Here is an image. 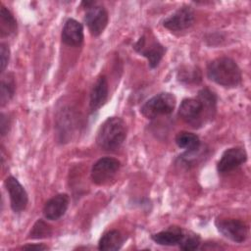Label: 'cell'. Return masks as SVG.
<instances>
[{"instance_id":"obj_17","label":"cell","mask_w":251,"mask_h":251,"mask_svg":"<svg viewBox=\"0 0 251 251\" xmlns=\"http://www.w3.org/2000/svg\"><path fill=\"white\" fill-rule=\"evenodd\" d=\"M175 140L179 148H183L189 153H194L200 148V139L193 132L180 131L176 134Z\"/></svg>"},{"instance_id":"obj_1","label":"cell","mask_w":251,"mask_h":251,"mask_svg":"<svg viewBox=\"0 0 251 251\" xmlns=\"http://www.w3.org/2000/svg\"><path fill=\"white\" fill-rule=\"evenodd\" d=\"M217 97L208 88H203L198 92L196 98L182 100L179 108V117L192 126H201L206 119L214 117L216 112Z\"/></svg>"},{"instance_id":"obj_6","label":"cell","mask_w":251,"mask_h":251,"mask_svg":"<svg viewBox=\"0 0 251 251\" xmlns=\"http://www.w3.org/2000/svg\"><path fill=\"white\" fill-rule=\"evenodd\" d=\"M134 49L147 58L150 68H156L165 54V47L158 42L155 38H148V36H141L138 41L134 44Z\"/></svg>"},{"instance_id":"obj_8","label":"cell","mask_w":251,"mask_h":251,"mask_svg":"<svg viewBox=\"0 0 251 251\" xmlns=\"http://www.w3.org/2000/svg\"><path fill=\"white\" fill-rule=\"evenodd\" d=\"M194 11L189 6H182L163 21V25L173 31L183 30L194 23Z\"/></svg>"},{"instance_id":"obj_18","label":"cell","mask_w":251,"mask_h":251,"mask_svg":"<svg viewBox=\"0 0 251 251\" xmlns=\"http://www.w3.org/2000/svg\"><path fill=\"white\" fill-rule=\"evenodd\" d=\"M17 29V22L11 12L4 6L1 7L0 12V33L1 36H8L13 34Z\"/></svg>"},{"instance_id":"obj_19","label":"cell","mask_w":251,"mask_h":251,"mask_svg":"<svg viewBox=\"0 0 251 251\" xmlns=\"http://www.w3.org/2000/svg\"><path fill=\"white\" fill-rule=\"evenodd\" d=\"M15 88H16V84L12 75H7V76L2 78L1 93H0L1 106H4L6 103H8L12 99L15 93Z\"/></svg>"},{"instance_id":"obj_25","label":"cell","mask_w":251,"mask_h":251,"mask_svg":"<svg viewBox=\"0 0 251 251\" xmlns=\"http://www.w3.org/2000/svg\"><path fill=\"white\" fill-rule=\"evenodd\" d=\"M48 247L43 245V244H27L23 246V249L25 250H37V251H41V250H45Z\"/></svg>"},{"instance_id":"obj_3","label":"cell","mask_w":251,"mask_h":251,"mask_svg":"<svg viewBox=\"0 0 251 251\" xmlns=\"http://www.w3.org/2000/svg\"><path fill=\"white\" fill-rule=\"evenodd\" d=\"M126 137V123L119 117H110L99 127L96 142L106 151H115L123 145Z\"/></svg>"},{"instance_id":"obj_7","label":"cell","mask_w":251,"mask_h":251,"mask_svg":"<svg viewBox=\"0 0 251 251\" xmlns=\"http://www.w3.org/2000/svg\"><path fill=\"white\" fill-rule=\"evenodd\" d=\"M216 226L225 237L233 242H244L248 236V227L240 220L218 219L216 221Z\"/></svg>"},{"instance_id":"obj_16","label":"cell","mask_w":251,"mask_h":251,"mask_svg":"<svg viewBox=\"0 0 251 251\" xmlns=\"http://www.w3.org/2000/svg\"><path fill=\"white\" fill-rule=\"evenodd\" d=\"M125 236L121 231L117 229H112L102 235L99 240L98 248L100 250H119L124 244Z\"/></svg>"},{"instance_id":"obj_10","label":"cell","mask_w":251,"mask_h":251,"mask_svg":"<svg viewBox=\"0 0 251 251\" xmlns=\"http://www.w3.org/2000/svg\"><path fill=\"white\" fill-rule=\"evenodd\" d=\"M246 160L247 154L244 148L232 147L223 153L218 162L217 170L220 174H226L240 167L246 162Z\"/></svg>"},{"instance_id":"obj_5","label":"cell","mask_w":251,"mask_h":251,"mask_svg":"<svg viewBox=\"0 0 251 251\" xmlns=\"http://www.w3.org/2000/svg\"><path fill=\"white\" fill-rule=\"evenodd\" d=\"M121 163L115 158L105 157L99 159L92 167L91 179L97 185L109 183L120 170Z\"/></svg>"},{"instance_id":"obj_14","label":"cell","mask_w":251,"mask_h":251,"mask_svg":"<svg viewBox=\"0 0 251 251\" xmlns=\"http://www.w3.org/2000/svg\"><path fill=\"white\" fill-rule=\"evenodd\" d=\"M108 91L107 78L104 75L98 77L90 92L89 106L91 111H96L105 104L108 98Z\"/></svg>"},{"instance_id":"obj_22","label":"cell","mask_w":251,"mask_h":251,"mask_svg":"<svg viewBox=\"0 0 251 251\" xmlns=\"http://www.w3.org/2000/svg\"><path fill=\"white\" fill-rule=\"evenodd\" d=\"M178 79L182 82L186 83H195L197 81L201 80V75L200 72L197 69H186V70H181L178 73Z\"/></svg>"},{"instance_id":"obj_11","label":"cell","mask_w":251,"mask_h":251,"mask_svg":"<svg viewBox=\"0 0 251 251\" xmlns=\"http://www.w3.org/2000/svg\"><path fill=\"white\" fill-rule=\"evenodd\" d=\"M109 16L107 10L103 6L94 5L86 9L84 22L93 36L100 35L107 26Z\"/></svg>"},{"instance_id":"obj_13","label":"cell","mask_w":251,"mask_h":251,"mask_svg":"<svg viewBox=\"0 0 251 251\" xmlns=\"http://www.w3.org/2000/svg\"><path fill=\"white\" fill-rule=\"evenodd\" d=\"M62 41L69 46H79L83 41V26L74 19L66 21L62 29Z\"/></svg>"},{"instance_id":"obj_2","label":"cell","mask_w":251,"mask_h":251,"mask_svg":"<svg viewBox=\"0 0 251 251\" xmlns=\"http://www.w3.org/2000/svg\"><path fill=\"white\" fill-rule=\"evenodd\" d=\"M208 77L225 87H235L240 84L242 75L237 64L228 57H220L209 63Z\"/></svg>"},{"instance_id":"obj_21","label":"cell","mask_w":251,"mask_h":251,"mask_svg":"<svg viewBox=\"0 0 251 251\" xmlns=\"http://www.w3.org/2000/svg\"><path fill=\"white\" fill-rule=\"evenodd\" d=\"M178 245H179V248L184 251L196 250L200 245V238L198 235L193 233H190V234L184 233L183 238Z\"/></svg>"},{"instance_id":"obj_15","label":"cell","mask_w":251,"mask_h":251,"mask_svg":"<svg viewBox=\"0 0 251 251\" xmlns=\"http://www.w3.org/2000/svg\"><path fill=\"white\" fill-rule=\"evenodd\" d=\"M184 232L180 227L170 226L168 229L152 234L151 238L154 242L160 245L174 246L178 245L182 240Z\"/></svg>"},{"instance_id":"obj_24","label":"cell","mask_w":251,"mask_h":251,"mask_svg":"<svg viewBox=\"0 0 251 251\" xmlns=\"http://www.w3.org/2000/svg\"><path fill=\"white\" fill-rule=\"evenodd\" d=\"M9 122L8 118L5 117L4 114H1V122H0V128H1V134L5 135L7 131L9 130Z\"/></svg>"},{"instance_id":"obj_23","label":"cell","mask_w":251,"mask_h":251,"mask_svg":"<svg viewBox=\"0 0 251 251\" xmlns=\"http://www.w3.org/2000/svg\"><path fill=\"white\" fill-rule=\"evenodd\" d=\"M10 59V49L9 46L5 43L0 45V61H1V72H4Z\"/></svg>"},{"instance_id":"obj_20","label":"cell","mask_w":251,"mask_h":251,"mask_svg":"<svg viewBox=\"0 0 251 251\" xmlns=\"http://www.w3.org/2000/svg\"><path fill=\"white\" fill-rule=\"evenodd\" d=\"M51 233H52V230H51L50 226L47 223H45L43 220H38L34 224L32 229L30 230L29 237L33 238V239L45 238V237L50 236Z\"/></svg>"},{"instance_id":"obj_4","label":"cell","mask_w":251,"mask_h":251,"mask_svg":"<svg viewBox=\"0 0 251 251\" xmlns=\"http://www.w3.org/2000/svg\"><path fill=\"white\" fill-rule=\"evenodd\" d=\"M176 97L169 92H161L147 100L140 109L141 114L147 119L171 114L176 107Z\"/></svg>"},{"instance_id":"obj_12","label":"cell","mask_w":251,"mask_h":251,"mask_svg":"<svg viewBox=\"0 0 251 251\" xmlns=\"http://www.w3.org/2000/svg\"><path fill=\"white\" fill-rule=\"evenodd\" d=\"M70 198L67 194L61 193L49 199L43 207V215L47 220L56 221L63 217L69 207Z\"/></svg>"},{"instance_id":"obj_9","label":"cell","mask_w":251,"mask_h":251,"mask_svg":"<svg viewBox=\"0 0 251 251\" xmlns=\"http://www.w3.org/2000/svg\"><path fill=\"white\" fill-rule=\"evenodd\" d=\"M5 187L9 193L12 210L15 213L24 211L28 202L27 193L24 186L16 177L10 176L5 179Z\"/></svg>"}]
</instances>
